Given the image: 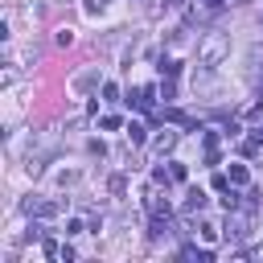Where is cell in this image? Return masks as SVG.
I'll return each mask as SVG.
<instances>
[{
  "label": "cell",
  "instance_id": "1",
  "mask_svg": "<svg viewBox=\"0 0 263 263\" xmlns=\"http://www.w3.org/2000/svg\"><path fill=\"white\" fill-rule=\"evenodd\" d=\"M127 103H132V107H140V111H152V103H156V86H136Z\"/></svg>",
  "mask_w": 263,
  "mask_h": 263
},
{
  "label": "cell",
  "instance_id": "2",
  "mask_svg": "<svg viewBox=\"0 0 263 263\" xmlns=\"http://www.w3.org/2000/svg\"><path fill=\"white\" fill-rule=\"evenodd\" d=\"M201 148H205V164H218V132H205Z\"/></svg>",
  "mask_w": 263,
  "mask_h": 263
},
{
  "label": "cell",
  "instance_id": "3",
  "mask_svg": "<svg viewBox=\"0 0 263 263\" xmlns=\"http://www.w3.org/2000/svg\"><path fill=\"white\" fill-rule=\"evenodd\" d=\"M201 205H205V193H201V189H189V197H185V214H197Z\"/></svg>",
  "mask_w": 263,
  "mask_h": 263
},
{
  "label": "cell",
  "instance_id": "4",
  "mask_svg": "<svg viewBox=\"0 0 263 263\" xmlns=\"http://www.w3.org/2000/svg\"><path fill=\"white\" fill-rule=\"evenodd\" d=\"M173 144H177V132H160V136H156V152H160V156L173 152Z\"/></svg>",
  "mask_w": 263,
  "mask_h": 263
},
{
  "label": "cell",
  "instance_id": "5",
  "mask_svg": "<svg viewBox=\"0 0 263 263\" xmlns=\"http://www.w3.org/2000/svg\"><path fill=\"white\" fill-rule=\"evenodd\" d=\"M127 140H132V148H140L148 136H144V123H127Z\"/></svg>",
  "mask_w": 263,
  "mask_h": 263
},
{
  "label": "cell",
  "instance_id": "6",
  "mask_svg": "<svg viewBox=\"0 0 263 263\" xmlns=\"http://www.w3.org/2000/svg\"><path fill=\"white\" fill-rule=\"evenodd\" d=\"M218 53H222V37H214V41H210V45H205V53H201V62H205V66H210V62H214V58H218Z\"/></svg>",
  "mask_w": 263,
  "mask_h": 263
},
{
  "label": "cell",
  "instance_id": "7",
  "mask_svg": "<svg viewBox=\"0 0 263 263\" xmlns=\"http://www.w3.org/2000/svg\"><path fill=\"white\" fill-rule=\"evenodd\" d=\"M247 181H251V173L242 164H230V185H247Z\"/></svg>",
  "mask_w": 263,
  "mask_h": 263
},
{
  "label": "cell",
  "instance_id": "8",
  "mask_svg": "<svg viewBox=\"0 0 263 263\" xmlns=\"http://www.w3.org/2000/svg\"><path fill=\"white\" fill-rule=\"evenodd\" d=\"M185 255H189V259H197V263H210V259H214V251H205V247H201V251H197V247H189Z\"/></svg>",
  "mask_w": 263,
  "mask_h": 263
},
{
  "label": "cell",
  "instance_id": "9",
  "mask_svg": "<svg viewBox=\"0 0 263 263\" xmlns=\"http://www.w3.org/2000/svg\"><path fill=\"white\" fill-rule=\"evenodd\" d=\"M168 177H173V181H185V177H189V168H185V164H177V160H173V164H168Z\"/></svg>",
  "mask_w": 263,
  "mask_h": 263
},
{
  "label": "cell",
  "instance_id": "10",
  "mask_svg": "<svg viewBox=\"0 0 263 263\" xmlns=\"http://www.w3.org/2000/svg\"><path fill=\"white\" fill-rule=\"evenodd\" d=\"M160 95H164V99H173V95H177V82H173L168 74H164V86H160Z\"/></svg>",
  "mask_w": 263,
  "mask_h": 263
},
{
  "label": "cell",
  "instance_id": "11",
  "mask_svg": "<svg viewBox=\"0 0 263 263\" xmlns=\"http://www.w3.org/2000/svg\"><path fill=\"white\" fill-rule=\"evenodd\" d=\"M201 4H205V12H218V8L226 4V0H201Z\"/></svg>",
  "mask_w": 263,
  "mask_h": 263
}]
</instances>
